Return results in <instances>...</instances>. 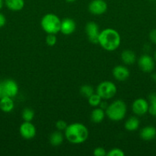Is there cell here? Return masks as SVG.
Segmentation results:
<instances>
[{"mask_svg":"<svg viewBox=\"0 0 156 156\" xmlns=\"http://www.w3.org/2000/svg\"><path fill=\"white\" fill-rule=\"evenodd\" d=\"M66 139L72 144H80L84 143L89 136L87 126L80 123H73L67 125L64 130Z\"/></svg>","mask_w":156,"mask_h":156,"instance_id":"cell-1","label":"cell"},{"mask_svg":"<svg viewBox=\"0 0 156 156\" xmlns=\"http://www.w3.org/2000/svg\"><path fill=\"white\" fill-rule=\"evenodd\" d=\"M98 44L106 50L114 51L121 44V37L116 30L106 28L99 32Z\"/></svg>","mask_w":156,"mask_h":156,"instance_id":"cell-2","label":"cell"},{"mask_svg":"<svg viewBox=\"0 0 156 156\" xmlns=\"http://www.w3.org/2000/svg\"><path fill=\"white\" fill-rule=\"evenodd\" d=\"M127 112L126 105L121 100H116L108 105L105 110L106 115L112 121L118 122L123 120Z\"/></svg>","mask_w":156,"mask_h":156,"instance_id":"cell-3","label":"cell"},{"mask_svg":"<svg viewBox=\"0 0 156 156\" xmlns=\"http://www.w3.org/2000/svg\"><path fill=\"white\" fill-rule=\"evenodd\" d=\"M61 21L58 15L52 13L46 14L41 21V26L47 34H56L61 31Z\"/></svg>","mask_w":156,"mask_h":156,"instance_id":"cell-4","label":"cell"},{"mask_svg":"<svg viewBox=\"0 0 156 156\" xmlns=\"http://www.w3.org/2000/svg\"><path fill=\"white\" fill-rule=\"evenodd\" d=\"M117 91L116 85L110 81H104L99 83L96 88V94L104 100L110 99L114 97Z\"/></svg>","mask_w":156,"mask_h":156,"instance_id":"cell-5","label":"cell"},{"mask_svg":"<svg viewBox=\"0 0 156 156\" xmlns=\"http://www.w3.org/2000/svg\"><path fill=\"white\" fill-rule=\"evenodd\" d=\"M19 133L24 140H32L36 135V128L32 122L24 121L20 126Z\"/></svg>","mask_w":156,"mask_h":156,"instance_id":"cell-6","label":"cell"},{"mask_svg":"<svg viewBox=\"0 0 156 156\" xmlns=\"http://www.w3.org/2000/svg\"><path fill=\"white\" fill-rule=\"evenodd\" d=\"M139 68L144 73H151L154 69V59L148 54H144L140 56L138 61Z\"/></svg>","mask_w":156,"mask_h":156,"instance_id":"cell-7","label":"cell"},{"mask_svg":"<svg viewBox=\"0 0 156 156\" xmlns=\"http://www.w3.org/2000/svg\"><path fill=\"white\" fill-rule=\"evenodd\" d=\"M148 101L144 98H137L133 101L132 109L133 113L137 116H143L148 112Z\"/></svg>","mask_w":156,"mask_h":156,"instance_id":"cell-8","label":"cell"},{"mask_svg":"<svg viewBox=\"0 0 156 156\" xmlns=\"http://www.w3.org/2000/svg\"><path fill=\"white\" fill-rule=\"evenodd\" d=\"M89 12L96 15H100L107 10V4L104 0H93L88 5Z\"/></svg>","mask_w":156,"mask_h":156,"instance_id":"cell-9","label":"cell"},{"mask_svg":"<svg viewBox=\"0 0 156 156\" xmlns=\"http://www.w3.org/2000/svg\"><path fill=\"white\" fill-rule=\"evenodd\" d=\"M86 33L89 41L93 44H98L99 30V27L94 21H90L86 25Z\"/></svg>","mask_w":156,"mask_h":156,"instance_id":"cell-10","label":"cell"},{"mask_svg":"<svg viewBox=\"0 0 156 156\" xmlns=\"http://www.w3.org/2000/svg\"><path fill=\"white\" fill-rule=\"evenodd\" d=\"M129 70L124 66H116L113 69V76L118 81H125L129 77Z\"/></svg>","mask_w":156,"mask_h":156,"instance_id":"cell-11","label":"cell"},{"mask_svg":"<svg viewBox=\"0 0 156 156\" xmlns=\"http://www.w3.org/2000/svg\"><path fill=\"white\" fill-rule=\"evenodd\" d=\"M76 29L75 21L71 18H64L61 21V32L64 35H70Z\"/></svg>","mask_w":156,"mask_h":156,"instance_id":"cell-12","label":"cell"},{"mask_svg":"<svg viewBox=\"0 0 156 156\" xmlns=\"http://www.w3.org/2000/svg\"><path fill=\"white\" fill-rule=\"evenodd\" d=\"M3 82H4L6 95L10 98L15 97L18 92V86L16 82L12 80V79H7V80H5Z\"/></svg>","mask_w":156,"mask_h":156,"instance_id":"cell-13","label":"cell"},{"mask_svg":"<svg viewBox=\"0 0 156 156\" xmlns=\"http://www.w3.org/2000/svg\"><path fill=\"white\" fill-rule=\"evenodd\" d=\"M140 137L145 141H150L156 137V129L154 126H148L142 128L140 131Z\"/></svg>","mask_w":156,"mask_h":156,"instance_id":"cell-14","label":"cell"},{"mask_svg":"<svg viewBox=\"0 0 156 156\" xmlns=\"http://www.w3.org/2000/svg\"><path fill=\"white\" fill-rule=\"evenodd\" d=\"M14 102L12 101V98L6 96L0 99V109L6 113H9L14 109Z\"/></svg>","mask_w":156,"mask_h":156,"instance_id":"cell-15","label":"cell"},{"mask_svg":"<svg viewBox=\"0 0 156 156\" xmlns=\"http://www.w3.org/2000/svg\"><path fill=\"white\" fill-rule=\"evenodd\" d=\"M6 5L13 12L21 11L24 6V0H5Z\"/></svg>","mask_w":156,"mask_h":156,"instance_id":"cell-16","label":"cell"},{"mask_svg":"<svg viewBox=\"0 0 156 156\" xmlns=\"http://www.w3.org/2000/svg\"><path fill=\"white\" fill-rule=\"evenodd\" d=\"M121 59L125 65H132L136 62V56L132 50H125L121 53Z\"/></svg>","mask_w":156,"mask_h":156,"instance_id":"cell-17","label":"cell"},{"mask_svg":"<svg viewBox=\"0 0 156 156\" xmlns=\"http://www.w3.org/2000/svg\"><path fill=\"white\" fill-rule=\"evenodd\" d=\"M106 113L103 109L101 108H96L92 111L91 113V120L95 123H99L103 120L104 117H105Z\"/></svg>","mask_w":156,"mask_h":156,"instance_id":"cell-18","label":"cell"},{"mask_svg":"<svg viewBox=\"0 0 156 156\" xmlns=\"http://www.w3.org/2000/svg\"><path fill=\"white\" fill-rule=\"evenodd\" d=\"M49 140H50V143L51 146H59L62 144L63 141H64V136L61 133V131H56L50 134Z\"/></svg>","mask_w":156,"mask_h":156,"instance_id":"cell-19","label":"cell"},{"mask_svg":"<svg viewBox=\"0 0 156 156\" xmlns=\"http://www.w3.org/2000/svg\"><path fill=\"white\" fill-rule=\"evenodd\" d=\"M140 121L136 117H131L125 121V128L128 131H135L139 128Z\"/></svg>","mask_w":156,"mask_h":156,"instance_id":"cell-20","label":"cell"},{"mask_svg":"<svg viewBox=\"0 0 156 156\" xmlns=\"http://www.w3.org/2000/svg\"><path fill=\"white\" fill-rule=\"evenodd\" d=\"M150 105L148 107V113L151 115L155 116L156 114V93H151L149 94Z\"/></svg>","mask_w":156,"mask_h":156,"instance_id":"cell-21","label":"cell"},{"mask_svg":"<svg viewBox=\"0 0 156 156\" xmlns=\"http://www.w3.org/2000/svg\"><path fill=\"white\" fill-rule=\"evenodd\" d=\"M21 117H22L23 120H24V121L32 122V120H33L34 117H35V112H34L33 110H32L31 108H26L23 110L22 114H21Z\"/></svg>","mask_w":156,"mask_h":156,"instance_id":"cell-22","label":"cell"},{"mask_svg":"<svg viewBox=\"0 0 156 156\" xmlns=\"http://www.w3.org/2000/svg\"><path fill=\"white\" fill-rule=\"evenodd\" d=\"M80 92L81 95L88 98L89 97H90V96L94 93V89H93V87L90 86V85H84L80 88Z\"/></svg>","mask_w":156,"mask_h":156,"instance_id":"cell-23","label":"cell"},{"mask_svg":"<svg viewBox=\"0 0 156 156\" xmlns=\"http://www.w3.org/2000/svg\"><path fill=\"white\" fill-rule=\"evenodd\" d=\"M102 101V98L98 94L93 93L90 97L88 98V103L90 106L92 107H97L99 106L100 102Z\"/></svg>","mask_w":156,"mask_h":156,"instance_id":"cell-24","label":"cell"},{"mask_svg":"<svg viewBox=\"0 0 156 156\" xmlns=\"http://www.w3.org/2000/svg\"><path fill=\"white\" fill-rule=\"evenodd\" d=\"M57 43V37L55 34H47V37H46V44L50 47H53Z\"/></svg>","mask_w":156,"mask_h":156,"instance_id":"cell-25","label":"cell"},{"mask_svg":"<svg viewBox=\"0 0 156 156\" xmlns=\"http://www.w3.org/2000/svg\"><path fill=\"white\" fill-rule=\"evenodd\" d=\"M108 156H124L125 153L122 149H119V148H114V149H111L110 152L107 153Z\"/></svg>","mask_w":156,"mask_h":156,"instance_id":"cell-26","label":"cell"},{"mask_svg":"<svg viewBox=\"0 0 156 156\" xmlns=\"http://www.w3.org/2000/svg\"><path fill=\"white\" fill-rule=\"evenodd\" d=\"M93 155L95 156H106L107 153L104 148L97 147L93 150Z\"/></svg>","mask_w":156,"mask_h":156,"instance_id":"cell-27","label":"cell"},{"mask_svg":"<svg viewBox=\"0 0 156 156\" xmlns=\"http://www.w3.org/2000/svg\"><path fill=\"white\" fill-rule=\"evenodd\" d=\"M67 126V123L63 120H59L56 123V127L59 131L65 130Z\"/></svg>","mask_w":156,"mask_h":156,"instance_id":"cell-28","label":"cell"},{"mask_svg":"<svg viewBox=\"0 0 156 156\" xmlns=\"http://www.w3.org/2000/svg\"><path fill=\"white\" fill-rule=\"evenodd\" d=\"M6 96L7 95H6V90H5L4 82H0V99L6 97Z\"/></svg>","mask_w":156,"mask_h":156,"instance_id":"cell-29","label":"cell"},{"mask_svg":"<svg viewBox=\"0 0 156 156\" xmlns=\"http://www.w3.org/2000/svg\"><path fill=\"white\" fill-rule=\"evenodd\" d=\"M149 38L151 41V42L156 44V29L151 30L149 34Z\"/></svg>","mask_w":156,"mask_h":156,"instance_id":"cell-30","label":"cell"},{"mask_svg":"<svg viewBox=\"0 0 156 156\" xmlns=\"http://www.w3.org/2000/svg\"><path fill=\"white\" fill-rule=\"evenodd\" d=\"M6 23V18L3 14L0 13V27H3Z\"/></svg>","mask_w":156,"mask_h":156,"instance_id":"cell-31","label":"cell"},{"mask_svg":"<svg viewBox=\"0 0 156 156\" xmlns=\"http://www.w3.org/2000/svg\"><path fill=\"white\" fill-rule=\"evenodd\" d=\"M108 103H107L106 101H101L100 104H99V108H101L103 110H106L107 108V107H108Z\"/></svg>","mask_w":156,"mask_h":156,"instance_id":"cell-32","label":"cell"},{"mask_svg":"<svg viewBox=\"0 0 156 156\" xmlns=\"http://www.w3.org/2000/svg\"><path fill=\"white\" fill-rule=\"evenodd\" d=\"M151 79H152V80L154 81V82H156V73H153V74L151 75Z\"/></svg>","mask_w":156,"mask_h":156,"instance_id":"cell-33","label":"cell"},{"mask_svg":"<svg viewBox=\"0 0 156 156\" xmlns=\"http://www.w3.org/2000/svg\"><path fill=\"white\" fill-rule=\"evenodd\" d=\"M2 6H3V1L2 0H0V10L2 9Z\"/></svg>","mask_w":156,"mask_h":156,"instance_id":"cell-34","label":"cell"},{"mask_svg":"<svg viewBox=\"0 0 156 156\" xmlns=\"http://www.w3.org/2000/svg\"><path fill=\"white\" fill-rule=\"evenodd\" d=\"M67 2H75L76 0H66Z\"/></svg>","mask_w":156,"mask_h":156,"instance_id":"cell-35","label":"cell"},{"mask_svg":"<svg viewBox=\"0 0 156 156\" xmlns=\"http://www.w3.org/2000/svg\"><path fill=\"white\" fill-rule=\"evenodd\" d=\"M154 60L156 61V51H155V53H154Z\"/></svg>","mask_w":156,"mask_h":156,"instance_id":"cell-36","label":"cell"},{"mask_svg":"<svg viewBox=\"0 0 156 156\" xmlns=\"http://www.w3.org/2000/svg\"><path fill=\"white\" fill-rule=\"evenodd\" d=\"M151 1H154V0H151Z\"/></svg>","mask_w":156,"mask_h":156,"instance_id":"cell-37","label":"cell"},{"mask_svg":"<svg viewBox=\"0 0 156 156\" xmlns=\"http://www.w3.org/2000/svg\"><path fill=\"white\" fill-rule=\"evenodd\" d=\"M154 117H156V114H155V116H154Z\"/></svg>","mask_w":156,"mask_h":156,"instance_id":"cell-38","label":"cell"}]
</instances>
